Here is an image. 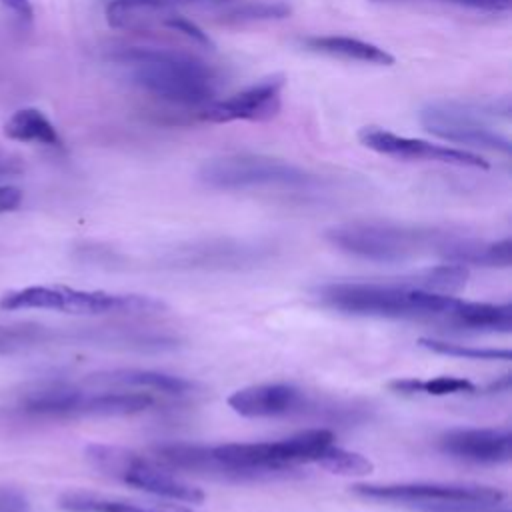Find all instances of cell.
I'll use <instances>...</instances> for the list:
<instances>
[{
    "label": "cell",
    "instance_id": "cell-1",
    "mask_svg": "<svg viewBox=\"0 0 512 512\" xmlns=\"http://www.w3.org/2000/svg\"><path fill=\"white\" fill-rule=\"evenodd\" d=\"M130 82L144 92L182 106H206L214 100L220 78L204 60L150 46H124L110 54Z\"/></svg>",
    "mask_w": 512,
    "mask_h": 512
},
{
    "label": "cell",
    "instance_id": "cell-2",
    "mask_svg": "<svg viewBox=\"0 0 512 512\" xmlns=\"http://www.w3.org/2000/svg\"><path fill=\"white\" fill-rule=\"evenodd\" d=\"M326 308L376 318H442L456 304V296L434 294L406 286L400 276L368 282H328L314 288Z\"/></svg>",
    "mask_w": 512,
    "mask_h": 512
},
{
    "label": "cell",
    "instance_id": "cell-3",
    "mask_svg": "<svg viewBox=\"0 0 512 512\" xmlns=\"http://www.w3.org/2000/svg\"><path fill=\"white\" fill-rule=\"evenodd\" d=\"M448 232L402 226L392 222L356 220L326 230V240L338 250L380 264H400L422 252H434Z\"/></svg>",
    "mask_w": 512,
    "mask_h": 512
},
{
    "label": "cell",
    "instance_id": "cell-4",
    "mask_svg": "<svg viewBox=\"0 0 512 512\" xmlns=\"http://www.w3.org/2000/svg\"><path fill=\"white\" fill-rule=\"evenodd\" d=\"M154 406V398L148 392H136L126 388L112 390H82L64 382H50L28 390L18 400V410L32 418H86V416H130L146 412Z\"/></svg>",
    "mask_w": 512,
    "mask_h": 512
},
{
    "label": "cell",
    "instance_id": "cell-5",
    "mask_svg": "<svg viewBox=\"0 0 512 512\" xmlns=\"http://www.w3.org/2000/svg\"><path fill=\"white\" fill-rule=\"evenodd\" d=\"M0 308L18 310H54L64 314H152L166 304L152 296L112 294L102 290H78L70 286H26L8 290L0 296Z\"/></svg>",
    "mask_w": 512,
    "mask_h": 512
},
{
    "label": "cell",
    "instance_id": "cell-6",
    "mask_svg": "<svg viewBox=\"0 0 512 512\" xmlns=\"http://www.w3.org/2000/svg\"><path fill=\"white\" fill-rule=\"evenodd\" d=\"M352 490L362 498L392 502L418 512H486L504 500V492L478 484H356Z\"/></svg>",
    "mask_w": 512,
    "mask_h": 512
},
{
    "label": "cell",
    "instance_id": "cell-7",
    "mask_svg": "<svg viewBox=\"0 0 512 512\" xmlns=\"http://www.w3.org/2000/svg\"><path fill=\"white\" fill-rule=\"evenodd\" d=\"M198 180L216 190L306 188L316 182L308 170L262 154L216 156L198 168Z\"/></svg>",
    "mask_w": 512,
    "mask_h": 512
},
{
    "label": "cell",
    "instance_id": "cell-8",
    "mask_svg": "<svg viewBox=\"0 0 512 512\" xmlns=\"http://www.w3.org/2000/svg\"><path fill=\"white\" fill-rule=\"evenodd\" d=\"M84 456L92 468L100 470L102 474L150 494L186 504H200L204 500V492L200 488H194L170 472H164L154 462L132 450L108 444H90L86 446Z\"/></svg>",
    "mask_w": 512,
    "mask_h": 512
},
{
    "label": "cell",
    "instance_id": "cell-9",
    "mask_svg": "<svg viewBox=\"0 0 512 512\" xmlns=\"http://www.w3.org/2000/svg\"><path fill=\"white\" fill-rule=\"evenodd\" d=\"M488 116L484 104H458V102H434L420 110L418 120L430 134L466 146L482 150H494L510 154V140L492 130L482 118Z\"/></svg>",
    "mask_w": 512,
    "mask_h": 512
},
{
    "label": "cell",
    "instance_id": "cell-10",
    "mask_svg": "<svg viewBox=\"0 0 512 512\" xmlns=\"http://www.w3.org/2000/svg\"><path fill=\"white\" fill-rule=\"evenodd\" d=\"M358 140L368 150H374L384 156L400 158V160H424V162H440L464 168H482L488 170L490 164L480 154L448 148L442 144H432L418 138L398 136L380 126H364L358 130Z\"/></svg>",
    "mask_w": 512,
    "mask_h": 512
},
{
    "label": "cell",
    "instance_id": "cell-11",
    "mask_svg": "<svg viewBox=\"0 0 512 512\" xmlns=\"http://www.w3.org/2000/svg\"><path fill=\"white\" fill-rule=\"evenodd\" d=\"M284 76H268L226 100H212L202 106L198 118L212 124H226L236 120L266 122L278 116L282 106Z\"/></svg>",
    "mask_w": 512,
    "mask_h": 512
},
{
    "label": "cell",
    "instance_id": "cell-12",
    "mask_svg": "<svg viewBox=\"0 0 512 512\" xmlns=\"http://www.w3.org/2000/svg\"><path fill=\"white\" fill-rule=\"evenodd\" d=\"M266 258L260 246L234 242V240H208L190 244L170 252L164 260L174 268H200V270H238L254 266Z\"/></svg>",
    "mask_w": 512,
    "mask_h": 512
},
{
    "label": "cell",
    "instance_id": "cell-13",
    "mask_svg": "<svg viewBox=\"0 0 512 512\" xmlns=\"http://www.w3.org/2000/svg\"><path fill=\"white\" fill-rule=\"evenodd\" d=\"M512 436L508 428L450 430L438 440V448L454 458L478 464H502L510 460Z\"/></svg>",
    "mask_w": 512,
    "mask_h": 512
},
{
    "label": "cell",
    "instance_id": "cell-14",
    "mask_svg": "<svg viewBox=\"0 0 512 512\" xmlns=\"http://www.w3.org/2000/svg\"><path fill=\"white\" fill-rule=\"evenodd\" d=\"M308 404L306 394L290 384H260L236 390L228 398V406L246 418L286 416L304 410Z\"/></svg>",
    "mask_w": 512,
    "mask_h": 512
},
{
    "label": "cell",
    "instance_id": "cell-15",
    "mask_svg": "<svg viewBox=\"0 0 512 512\" xmlns=\"http://www.w3.org/2000/svg\"><path fill=\"white\" fill-rule=\"evenodd\" d=\"M156 456L166 462L174 470H184L198 476H210L220 480H234L244 482L240 472L224 464L216 454L212 446L202 444H190V442H166L158 444L154 448Z\"/></svg>",
    "mask_w": 512,
    "mask_h": 512
},
{
    "label": "cell",
    "instance_id": "cell-16",
    "mask_svg": "<svg viewBox=\"0 0 512 512\" xmlns=\"http://www.w3.org/2000/svg\"><path fill=\"white\" fill-rule=\"evenodd\" d=\"M436 254L450 264L460 266H484V268H508L512 264V242L510 238L498 242H484L476 238H462L446 234Z\"/></svg>",
    "mask_w": 512,
    "mask_h": 512
},
{
    "label": "cell",
    "instance_id": "cell-17",
    "mask_svg": "<svg viewBox=\"0 0 512 512\" xmlns=\"http://www.w3.org/2000/svg\"><path fill=\"white\" fill-rule=\"evenodd\" d=\"M84 382L90 386H100V388L154 390V392L174 394V396L194 390V382H190L182 376L156 372V370H140V368H118V370L96 372V374H90Z\"/></svg>",
    "mask_w": 512,
    "mask_h": 512
},
{
    "label": "cell",
    "instance_id": "cell-18",
    "mask_svg": "<svg viewBox=\"0 0 512 512\" xmlns=\"http://www.w3.org/2000/svg\"><path fill=\"white\" fill-rule=\"evenodd\" d=\"M452 326L478 332H510L512 330V304H488L456 300L452 310L444 316Z\"/></svg>",
    "mask_w": 512,
    "mask_h": 512
},
{
    "label": "cell",
    "instance_id": "cell-19",
    "mask_svg": "<svg viewBox=\"0 0 512 512\" xmlns=\"http://www.w3.org/2000/svg\"><path fill=\"white\" fill-rule=\"evenodd\" d=\"M302 46L310 52L342 58V60H354L364 64H376V66H392L394 56L386 52L384 48L350 38V36H306L302 38Z\"/></svg>",
    "mask_w": 512,
    "mask_h": 512
},
{
    "label": "cell",
    "instance_id": "cell-20",
    "mask_svg": "<svg viewBox=\"0 0 512 512\" xmlns=\"http://www.w3.org/2000/svg\"><path fill=\"white\" fill-rule=\"evenodd\" d=\"M58 506L66 512H198L180 504L134 502L92 492H66L60 496Z\"/></svg>",
    "mask_w": 512,
    "mask_h": 512
},
{
    "label": "cell",
    "instance_id": "cell-21",
    "mask_svg": "<svg viewBox=\"0 0 512 512\" xmlns=\"http://www.w3.org/2000/svg\"><path fill=\"white\" fill-rule=\"evenodd\" d=\"M236 0H110L106 6V20L114 28L134 26L138 18L152 12H164L182 6H220Z\"/></svg>",
    "mask_w": 512,
    "mask_h": 512
},
{
    "label": "cell",
    "instance_id": "cell-22",
    "mask_svg": "<svg viewBox=\"0 0 512 512\" xmlns=\"http://www.w3.org/2000/svg\"><path fill=\"white\" fill-rule=\"evenodd\" d=\"M4 134L10 140L40 146H62V140L48 120V116L38 108H20L4 124Z\"/></svg>",
    "mask_w": 512,
    "mask_h": 512
},
{
    "label": "cell",
    "instance_id": "cell-23",
    "mask_svg": "<svg viewBox=\"0 0 512 512\" xmlns=\"http://www.w3.org/2000/svg\"><path fill=\"white\" fill-rule=\"evenodd\" d=\"M400 280L416 290L424 292H434V294H448L454 296L466 286L468 280V268L460 264H438V266H428L416 272H410L406 276H400Z\"/></svg>",
    "mask_w": 512,
    "mask_h": 512
},
{
    "label": "cell",
    "instance_id": "cell-24",
    "mask_svg": "<svg viewBox=\"0 0 512 512\" xmlns=\"http://www.w3.org/2000/svg\"><path fill=\"white\" fill-rule=\"evenodd\" d=\"M390 388L400 394H426V396H452V394H474L476 386L458 376L438 378H402L390 382Z\"/></svg>",
    "mask_w": 512,
    "mask_h": 512
},
{
    "label": "cell",
    "instance_id": "cell-25",
    "mask_svg": "<svg viewBox=\"0 0 512 512\" xmlns=\"http://www.w3.org/2000/svg\"><path fill=\"white\" fill-rule=\"evenodd\" d=\"M290 12L292 8L284 0H248L232 6H224L218 12V16L224 22H256V20H280L290 16Z\"/></svg>",
    "mask_w": 512,
    "mask_h": 512
},
{
    "label": "cell",
    "instance_id": "cell-26",
    "mask_svg": "<svg viewBox=\"0 0 512 512\" xmlns=\"http://www.w3.org/2000/svg\"><path fill=\"white\" fill-rule=\"evenodd\" d=\"M418 344L434 354L464 358V360H510L512 352L508 348H482L472 344H458L450 340H438V338H420Z\"/></svg>",
    "mask_w": 512,
    "mask_h": 512
},
{
    "label": "cell",
    "instance_id": "cell-27",
    "mask_svg": "<svg viewBox=\"0 0 512 512\" xmlns=\"http://www.w3.org/2000/svg\"><path fill=\"white\" fill-rule=\"evenodd\" d=\"M314 464L342 476H364L374 470V464L366 456L334 446V442L322 450Z\"/></svg>",
    "mask_w": 512,
    "mask_h": 512
},
{
    "label": "cell",
    "instance_id": "cell-28",
    "mask_svg": "<svg viewBox=\"0 0 512 512\" xmlns=\"http://www.w3.org/2000/svg\"><path fill=\"white\" fill-rule=\"evenodd\" d=\"M50 338V330L42 324H0V354H12Z\"/></svg>",
    "mask_w": 512,
    "mask_h": 512
},
{
    "label": "cell",
    "instance_id": "cell-29",
    "mask_svg": "<svg viewBox=\"0 0 512 512\" xmlns=\"http://www.w3.org/2000/svg\"><path fill=\"white\" fill-rule=\"evenodd\" d=\"M376 4H406V2H442L472 10H486V12H508L512 8V0H370Z\"/></svg>",
    "mask_w": 512,
    "mask_h": 512
},
{
    "label": "cell",
    "instance_id": "cell-30",
    "mask_svg": "<svg viewBox=\"0 0 512 512\" xmlns=\"http://www.w3.org/2000/svg\"><path fill=\"white\" fill-rule=\"evenodd\" d=\"M162 24H164L166 28L174 30V32L184 34L186 38H190L192 42H196V44H200V46L214 48V42L210 40V36H208L200 26H196L192 20H188V18H184V16H166V18L162 20Z\"/></svg>",
    "mask_w": 512,
    "mask_h": 512
},
{
    "label": "cell",
    "instance_id": "cell-31",
    "mask_svg": "<svg viewBox=\"0 0 512 512\" xmlns=\"http://www.w3.org/2000/svg\"><path fill=\"white\" fill-rule=\"evenodd\" d=\"M0 512H30V504L20 490L0 488Z\"/></svg>",
    "mask_w": 512,
    "mask_h": 512
},
{
    "label": "cell",
    "instance_id": "cell-32",
    "mask_svg": "<svg viewBox=\"0 0 512 512\" xmlns=\"http://www.w3.org/2000/svg\"><path fill=\"white\" fill-rule=\"evenodd\" d=\"M0 4L22 22H32L34 18V8L30 0H0Z\"/></svg>",
    "mask_w": 512,
    "mask_h": 512
},
{
    "label": "cell",
    "instance_id": "cell-33",
    "mask_svg": "<svg viewBox=\"0 0 512 512\" xmlns=\"http://www.w3.org/2000/svg\"><path fill=\"white\" fill-rule=\"evenodd\" d=\"M22 192L14 186H0V214L12 212L20 206Z\"/></svg>",
    "mask_w": 512,
    "mask_h": 512
},
{
    "label": "cell",
    "instance_id": "cell-34",
    "mask_svg": "<svg viewBox=\"0 0 512 512\" xmlns=\"http://www.w3.org/2000/svg\"><path fill=\"white\" fill-rule=\"evenodd\" d=\"M20 166H18V160L12 158L10 154H6L4 150H0V176L2 174H12V172H18Z\"/></svg>",
    "mask_w": 512,
    "mask_h": 512
},
{
    "label": "cell",
    "instance_id": "cell-35",
    "mask_svg": "<svg viewBox=\"0 0 512 512\" xmlns=\"http://www.w3.org/2000/svg\"><path fill=\"white\" fill-rule=\"evenodd\" d=\"M508 388H510V376L504 374V376L500 378V382H492V384L486 388V392H508Z\"/></svg>",
    "mask_w": 512,
    "mask_h": 512
},
{
    "label": "cell",
    "instance_id": "cell-36",
    "mask_svg": "<svg viewBox=\"0 0 512 512\" xmlns=\"http://www.w3.org/2000/svg\"><path fill=\"white\" fill-rule=\"evenodd\" d=\"M486 512H508V510H498V508H494V510H492V508H490V510H486Z\"/></svg>",
    "mask_w": 512,
    "mask_h": 512
}]
</instances>
